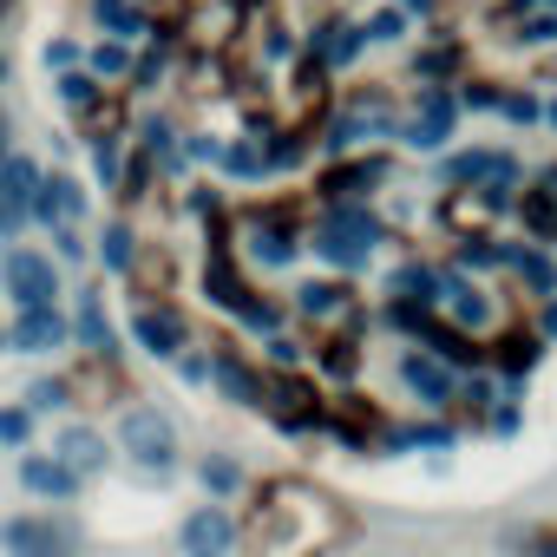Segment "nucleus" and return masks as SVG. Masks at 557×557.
<instances>
[{"label":"nucleus","instance_id":"39448f33","mask_svg":"<svg viewBox=\"0 0 557 557\" xmlns=\"http://www.w3.org/2000/svg\"><path fill=\"white\" fill-rule=\"evenodd\" d=\"M433 315H446L453 329L492 342L498 329L518 322V296H498V283H485V275H466L440 256V296H433Z\"/></svg>","mask_w":557,"mask_h":557},{"label":"nucleus","instance_id":"a211bd4d","mask_svg":"<svg viewBox=\"0 0 557 557\" xmlns=\"http://www.w3.org/2000/svg\"><path fill=\"white\" fill-rule=\"evenodd\" d=\"M8 355H27V361H60V355H73V315H66V302L14 309V315H8Z\"/></svg>","mask_w":557,"mask_h":557},{"label":"nucleus","instance_id":"7c9ffc66","mask_svg":"<svg viewBox=\"0 0 557 557\" xmlns=\"http://www.w3.org/2000/svg\"><path fill=\"white\" fill-rule=\"evenodd\" d=\"M138 249H145V236H138V223H132V210H112L99 230H92V262L112 275V283H125L132 275V262H138Z\"/></svg>","mask_w":557,"mask_h":557},{"label":"nucleus","instance_id":"393cba45","mask_svg":"<svg viewBox=\"0 0 557 557\" xmlns=\"http://www.w3.org/2000/svg\"><path fill=\"white\" fill-rule=\"evenodd\" d=\"M440 296V256H420L413 243L394 249V262L381 269V302H413V309H433Z\"/></svg>","mask_w":557,"mask_h":557},{"label":"nucleus","instance_id":"5fc2aeb1","mask_svg":"<svg viewBox=\"0 0 557 557\" xmlns=\"http://www.w3.org/2000/svg\"><path fill=\"white\" fill-rule=\"evenodd\" d=\"M479 433H485V440H518V433H524V400H498Z\"/></svg>","mask_w":557,"mask_h":557},{"label":"nucleus","instance_id":"8fccbe9b","mask_svg":"<svg viewBox=\"0 0 557 557\" xmlns=\"http://www.w3.org/2000/svg\"><path fill=\"white\" fill-rule=\"evenodd\" d=\"M47 243H53V262H60V269H86V262H92L86 223H60V230H47Z\"/></svg>","mask_w":557,"mask_h":557},{"label":"nucleus","instance_id":"bf43d9fd","mask_svg":"<svg viewBox=\"0 0 557 557\" xmlns=\"http://www.w3.org/2000/svg\"><path fill=\"white\" fill-rule=\"evenodd\" d=\"M400 14H413V27H440L446 21V0H394Z\"/></svg>","mask_w":557,"mask_h":557},{"label":"nucleus","instance_id":"a19ab883","mask_svg":"<svg viewBox=\"0 0 557 557\" xmlns=\"http://www.w3.org/2000/svg\"><path fill=\"white\" fill-rule=\"evenodd\" d=\"M256 27V53L269 60V66H296L302 60V27H289L283 14H262V21H249Z\"/></svg>","mask_w":557,"mask_h":557},{"label":"nucleus","instance_id":"f257e3e1","mask_svg":"<svg viewBox=\"0 0 557 557\" xmlns=\"http://www.w3.org/2000/svg\"><path fill=\"white\" fill-rule=\"evenodd\" d=\"M243 498L249 505L236 511V557H335L355 537V511L302 472L256 479Z\"/></svg>","mask_w":557,"mask_h":557},{"label":"nucleus","instance_id":"72a5a7b5","mask_svg":"<svg viewBox=\"0 0 557 557\" xmlns=\"http://www.w3.org/2000/svg\"><path fill=\"white\" fill-rule=\"evenodd\" d=\"M511 223H518L524 243H557V197H550V184H544L537 171L524 177V190H518V203H511Z\"/></svg>","mask_w":557,"mask_h":557},{"label":"nucleus","instance_id":"0e129e2a","mask_svg":"<svg viewBox=\"0 0 557 557\" xmlns=\"http://www.w3.org/2000/svg\"><path fill=\"white\" fill-rule=\"evenodd\" d=\"M0 355H8V322H0Z\"/></svg>","mask_w":557,"mask_h":557},{"label":"nucleus","instance_id":"5701e85b","mask_svg":"<svg viewBox=\"0 0 557 557\" xmlns=\"http://www.w3.org/2000/svg\"><path fill=\"white\" fill-rule=\"evenodd\" d=\"M27 216H34L40 236L60 230V223H86V216H92V177H79V171H47L40 190H34V203H27Z\"/></svg>","mask_w":557,"mask_h":557},{"label":"nucleus","instance_id":"603ef678","mask_svg":"<svg viewBox=\"0 0 557 557\" xmlns=\"http://www.w3.org/2000/svg\"><path fill=\"white\" fill-rule=\"evenodd\" d=\"M171 374H177V387L210 394V348H203V342H197V348H184V355L171 361Z\"/></svg>","mask_w":557,"mask_h":557},{"label":"nucleus","instance_id":"ea45409f","mask_svg":"<svg viewBox=\"0 0 557 557\" xmlns=\"http://www.w3.org/2000/svg\"><path fill=\"white\" fill-rule=\"evenodd\" d=\"M256 361H262L269 374H302V368L315 361V335H302V329L289 322L283 335H269V342H256Z\"/></svg>","mask_w":557,"mask_h":557},{"label":"nucleus","instance_id":"79ce46f5","mask_svg":"<svg viewBox=\"0 0 557 557\" xmlns=\"http://www.w3.org/2000/svg\"><path fill=\"white\" fill-rule=\"evenodd\" d=\"M132 60H138V47H132V40H92V47H86V73H92L99 86H112V92H125Z\"/></svg>","mask_w":557,"mask_h":557},{"label":"nucleus","instance_id":"052dcab7","mask_svg":"<svg viewBox=\"0 0 557 557\" xmlns=\"http://www.w3.org/2000/svg\"><path fill=\"white\" fill-rule=\"evenodd\" d=\"M230 8H236L243 21H262V14H275V0H230Z\"/></svg>","mask_w":557,"mask_h":557},{"label":"nucleus","instance_id":"9d476101","mask_svg":"<svg viewBox=\"0 0 557 557\" xmlns=\"http://www.w3.org/2000/svg\"><path fill=\"white\" fill-rule=\"evenodd\" d=\"M125 342H132L145 361L171 368L184 348H197V329H190V309H184L177 296H132V315H125Z\"/></svg>","mask_w":557,"mask_h":557},{"label":"nucleus","instance_id":"412c9836","mask_svg":"<svg viewBox=\"0 0 557 557\" xmlns=\"http://www.w3.org/2000/svg\"><path fill=\"white\" fill-rule=\"evenodd\" d=\"M236 537H243L236 505L203 498V505H190L177 518V557H236Z\"/></svg>","mask_w":557,"mask_h":557},{"label":"nucleus","instance_id":"aec40b11","mask_svg":"<svg viewBox=\"0 0 557 557\" xmlns=\"http://www.w3.org/2000/svg\"><path fill=\"white\" fill-rule=\"evenodd\" d=\"M14 479H21V492H27L34 505H79L86 485H92V479H79L53 446H27V453L14 459Z\"/></svg>","mask_w":557,"mask_h":557},{"label":"nucleus","instance_id":"3c124183","mask_svg":"<svg viewBox=\"0 0 557 557\" xmlns=\"http://www.w3.org/2000/svg\"><path fill=\"white\" fill-rule=\"evenodd\" d=\"M223 138H230V132H203V125H190V132H184V164H190V171H210V177H216Z\"/></svg>","mask_w":557,"mask_h":557},{"label":"nucleus","instance_id":"13d9d810","mask_svg":"<svg viewBox=\"0 0 557 557\" xmlns=\"http://www.w3.org/2000/svg\"><path fill=\"white\" fill-rule=\"evenodd\" d=\"M531 329H537V342H550L557 348V296H544V302H531V315H524Z\"/></svg>","mask_w":557,"mask_h":557},{"label":"nucleus","instance_id":"473e14b6","mask_svg":"<svg viewBox=\"0 0 557 557\" xmlns=\"http://www.w3.org/2000/svg\"><path fill=\"white\" fill-rule=\"evenodd\" d=\"M0 550L8 557H60V537H53V511H8L0 518Z\"/></svg>","mask_w":557,"mask_h":557},{"label":"nucleus","instance_id":"e2e57ef3","mask_svg":"<svg viewBox=\"0 0 557 557\" xmlns=\"http://www.w3.org/2000/svg\"><path fill=\"white\" fill-rule=\"evenodd\" d=\"M0 86H14V60H8V47H0Z\"/></svg>","mask_w":557,"mask_h":557},{"label":"nucleus","instance_id":"b1692460","mask_svg":"<svg viewBox=\"0 0 557 557\" xmlns=\"http://www.w3.org/2000/svg\"><path fill=\"white\" fill-rule=\"evenodd\" d=\"M47 446H53L79 479H106V472L119 466V446H112V433H106L99 420H73V413H66V420L53 426V440H47Z\"/></svg>","mask_w":557,"mask_h":557},{"label":"nucleus","instance_id":"c85d7f7f","mask_svg":"<svg viewBox=\"0 0 557 557\" xmlns=\"http://www.w3.org/2000/svg\"><path fill=\"white\" fill-rule=\"evenodd\" d=\"M190 479H197V492L216 498V505H236V498L256 485L249 466H243V453H230V446H203V453L190 459Z\"/></svg>","mask_w":557,"mask_h":557},{"label":"nucleus","instance_id":"a18cd8bd","mask_svg":"<svg viewBox=\"0 0 557 557\" xmlns=\"http://www.w3.org/2000/svg\"><path fill=\"white\" fill-rule=\"evenodd\" d=\"M453 92H459V112H466V119H498L505 79H492V73H466V79H453Z\"/></svg>","mask_w":557,"mask_h":557},{"label":"nucleus","instance_id":"680f3d73","mask_svg":"<svg viewBox=\"0 0 557 557\" xmlns=\"http://www.w3.org/2000/svg\"><path fill=\"white\" fill-rule=\"evenodd\" d=\"M544 132L557 138V92H544Z\"/></svg>","mask_w":557,"mask_h":557},{"label":"nucleus","instance_id":"4c0bfd02","mask_svg":"<svg viewBox=\"0 0 557 557\" xmlns=\"http://www.w3.org/2000/svg\"><path fill=\"white\" fill-rule=\"evenodd\" d=\"M40 420H66V413H79V394H73V368H40L34 381H27V394H21Z\"/></svg>","mask_w":557,"mask_h":557},{"label":"nucleus","instance_id":"a878e982","mask_svg":"<svg viewBox=\"0 0 557 557\" xmlns=\"http://www.w3.org/2000/svg\"><path fill=\"white\" fill-rule=\"evenodd\" d=\"M184 132H190V125L158 106V112H145V119L132 125V151H145V158L158 164V177L184 184V171H190V164H184Z\"/></svg>","mask_w":557,"mask_h":557},{"label":"nucleus","instance_id":"bb28decb","mask_svg":"<svg viewBox=\"0 0 557 557\" xmlns=\"http://www.w3.org/2000/svg\"><path fill=\"white\" fill-rule=\"evenodd\" d=\"M315 381L322 387H361V374H368V329H329V335H315Z\"/></svg>","mask_w":557,"mask_h":557},{"label":"nucleus","instance_id":"58836bf2","mask_svg":"<svg viewBox=\"0 0 557 557\" xmlns=\"http://www.w3.org/2000/svg\"><path fill=\"white\" fill-rule=\"evenodd\" d=\"M505 400V387H498V374L492 368H472V374H459V400H453V420L466 426V433H479L485 426V413Z\"/></svg>","mask_w":557,"mask_h":557},{"label":"nucleus","instance_id":"ddd939ff","mask_svg":"<svg viewBox=\"0 0 557 557\" xmlns=\"http://www.w3.org/2000/svg\"><path fill=\"white\" fill-rule=\"evenodd\" d=\"M249 289H256V275H249V262L230 243V216L223 223H203V262H197V296H203V309L236 315V302Z\"/></svg>","mask_w":557,"mask_h":557},{"label":"nucleus","instance_id":"7ed1b4c3","mask_svg":"<svg viewBox=\"0 0 557 557\" xmlns=\"http://www.w3.org/2000/svg\"><path fill=\"white\" fill-rule=\"evenodd\" d=\"M309 190L289 197H262V203H236L230 210V243L249 262V275H283L309 256Z\"/></svg>","mask_w":557,"mask_h":557},{"label":"nucleus","instance_id":"e433bc0d","mask_svg":"<svg viewBox=\"0 0 557 557\" xmlns=\"http://www.w3.org/2000/svg\"><path fill=\"white\" fill-rule=\"evenodd\" d=\"M216 177L223 184H269V158H262V138L243 125L223 138V158H216Z\"/></svg>","mask_w":557,"mask_h":557},{"label":"nucleus","instance_id":"de8ad7c7","mask_svg":"<svg viewBox=\"0 0 557 557\" xmlns=\"http://www.w3.org/2000/svg\"><path fill=\"white\" fill-rule=\"evenodd\" d=\"M0 446H8V453L40 446V413L27 400H0Z\"/></svg>","mask_w":557,"mask_h":557},{"label":"nucleus","instance_id":"1a4fd4ad","mask_svg":"<svg viewBox=\"0 0 557 557\" xmlns=\"http://www.w3.org/2000/svg\"><path fill=\"white\" fill-rule=\"evenodd\" d=\"M387 184H394V145H374V151H355V158H329V164H315L309 203H381Z\"/></svg>","mask_w":557,"mask_h":557},{"label":"nucleus","instance_id":"0eeeda50","mask_svg":"<svg viewBox=\"0 0 557 557\" xmlns=\"http://www.w3.org/2000/svg\"><path fill=\"white\" fill-rule=\"evenodd\" d=\"M262 420L283 433V440H322L329 433V387L315 381V368H302V374H269L262 381Z\"/></svg>","mask_w":557,"mask_h":557},{"label":"nucleus","instance_id":"9b49d317","mask_svg":"<svg viewBox=\"0 0 557 557\" xmlns=\"http://www.w3.org/2000/svg\"><path fill=\"white\" fill-rule=\"evenodd\" d=\"M0 296H8V309L66 302V269L40 243H0Z\"/></svg>","mask_w":557,"mask_h":557},{"label":"nucleus","instance_id":"cd10ccee","mask_svg":"<svg viewBox=\"0 0 557 557\" xmlns=\"http://www.w3.org/2000/svg\"><path fill=\"white\" fill-rule=\"evenodd\" d=\"M505 283L518 289V302L531 309V302H544V296H557V249L550 243H511V262H505Z\"/></svg>","mask_w":557,"mask_h":557},{"label":"nucleus","instance_id":"09e8293b","mask_svg":"<svg viewBox=\"0 0 557 557\" xmlns=\"http://www.w3.org/2000/svg\"><path fill=\"white\" fill-rule=\"evenodd\" d=\"M184 216H197V223H223L230 216V197H223V177H197V184H184Z\"/></svg>","mask_w":557,"mask_h":557},{"label":"nucleus","instance_id":"49530a36","mask_svg":"<svg viewBox=\"0 0 557 557\" xmlns=\"http://www.w3.org/2000/svg\"><path fill=\"white\" fill-rule=\"evenodd\" d=\"M498 119H505L511 132H537V125H544V92H537V86H518V79H505Z\"/></svg>","mask_w":557,"mask_h":557},{"label":"nucleus","instance_id":"37998d69","mask_svg":"<svg viewBox=\"0 0 557 557\" xmlns=\"http://www.w3.org/2000/svg\"><path fill=\"white\" fill-rule=\"evenodd\" d=\"M361 34H368V53H374V47H407L420 27H413V14H400V8H394V0H381V8H368V14H361Z\"/></svg>","mask_w":557,"mask_h":557},{"label":"nucleus","instance_id":"338daca9","mask_svg":"<svg viewBox=\"0 0 557 557\" xmlns=\"http://www.w3.org/2000/svg\"><path fill=\"white\" fill-rule=\"evenodd\" d=\"M0 21H8V14H0Z\"/></svg>","mask_w":557,"mask_h":557},{"label":"nucleus","instance_id":"6ab92c4d","mask_svg":"<svg viewBox=\"0 0 557 557\" xmlns=\"http://www.w3.org/2000/svg\"><path fill=\"white\" fill-rule=\"evenodd\" d=\"M302 53H315L335 79L342 73H355L361 60H368V34H361V14H342V8H329V14H315L309 27H302Z\"/></svg>","mask_w":557,"mask_h":557},{"label":"nucleus","instance_id":"69168bd1","mask_svg":"<svg viewBox=\"0 0 557 557\" xmlns=\"http://www.w3.org/2000/svg\"><path fill=\"white\" fill-rule=\"evenodd\" d=\"M0 132H14V125H8V106H0Z\"/></svg>","mask_w":557,"mask_h":557},{"label":"nucleus","instance_id":"20e7f679","mask_svg":"<svg viewBox=\"0 0 557 557\" xmlns=\"http://www.w3.org/2000/svg\"><path fill=\"white\" fill-rule=\"evenodd\" d=\"M112 446H119V459H125L145 485H171V479L184 472V426H177V413L158 407V400H138V394H132V400L119 407Z\"/></svg>","mask_w":557,"mask_h":557},{"label":"nucleus","instance_id":"6e6d98bb","mask_svg":"<svg viewBox=\"0 0 557 557\" xmlns=\"http://www.w3.org/2000/svg\"><path fill=\"white\" fill-rule=\"evenodd\" d=\"M511 544H518V557H557V524H524Z\"/></svg>","mask_w":557,"mask_h":557},{"label":"nucleus","instance_id":"c756f323","mask_svg":"<svg viewBox=\"0 0 557 557\" xmlns=\"http://www.w3.org/2000/svg\"><path fill=\"white\" fill-rule=\"evenodd\" d=\"M86 27H92V40H132V47H145L158 34V14L138 8V0H86Z\"/></svg>","mask_w":557,"mask_h":557},{"label":"nucleus","instance_id":"4be33fe9","mask_svg":"<svg viewBox=\"0 0 557 557\" xmlns=\"http://www.w3.org/2000/svg\"><path fill=\"white\" fill-rule=\"evenodd\" d=\"M472 73V47L440 21V27H426L420 34V47L407 53V79L413 86H453V79H466Z\"/></svg>","mask_w":557,"mask_h":557},{"label":"nucleus","instance_id":"864d4df0","mask_svg":"<svg viewBox=\"0 0 557 557\" xmlns=\"http://www.w3.org/2000/svg\"><path fill=\"white\" fill-rule=\"evenodd\" d=\"M40 66H47V73H66V66H86V40H73V34H53V40L40 47Z\"/></svg>","mask_w":557,"mask_h":557},{"label":"nucleus","instance_id":"f704fd0d","mask_svg":"<svg viewBox=\"0 0 557 557\" xmlns=\"http://www.w3.org/2000/svg\"><path fill=\"white\" fill-rule=\"evenodd\" d=\"M511 243L518 236H498V230H485V236H453V249H446V262L453 269H466V275H505V262H511Z\"/></svg>","mask_w":557,"mask_h":557},{"label":"nucleus","instance_id":"c03bdc74","mask_svg":"<svg viewBox=\"0 0 557 557\" xmlns=\"http://www.w3.org/2000/svg\"><path fill=\"white\" fill-rule=\"evenodd\" d=\"M40 177H47V164H40V158L8 151V158H0V203H34Z\"/></svg>","mask_w":557,"mask_h":557},{"label":"nucleus","instance_id":"2f4dec72","mask_svg":"<svg viewBox=\"0 0 557 557\" xmlns=\"http://www.w3.org/2000/svg\"><path fill=\"white\" fill-rule=\"evenodd\" d=\"M296 315H289V296H275V289H249L243 302H236V315H230V329L243 335V342H269V335H283Z\"/></svg>","mask_w":557,"mask_h":557},{"label":"nucleus","instance_id":"f3484780","mask_svg":"<svg viewBox=\"0 0 557 557\" xmlns=\"http://www.w3.org/2000/svg\"><path fill=\"white\" fill-rule=\"evenodd\" d=\"M387 433V407H374V394H361V387H329V433L322 440H335L342 453H355V459H374V440Z\"/></svg>","mask_w":557,"mask_h":557},{"label":"nucleus","instance_id":"c9c22d12","mask_svg":"<svg viewBox=\"0 0 557 557\" xmlns=\"http://www.w3.org/2000/svg\"><path fill=\"white\" fill-rule=\"evenodd\" d=\"M106 99H112V86H99L86 66H66V73H53V106H60L73 125H86V119H92Z\"/></svg>","mask_w":557,"mask_h":557},{"label":"nucleus","instance_id":"774afa93","mask_svg":"<svg viewBox=\"0 0 557 557\" xmlns=\"http://www.w3.org/2000/svg\"><path fill=\"white\" fill-rule=\"evenodd\" d=\"M550 249H557V243H550Z\"/></svg>","mask_w":557,"mask_h":557},{"label":"nucleus","instance_id":"f03ea898","mask_svg":"<svg viewBox=\"0 0 557 557\" xmlns=\"http://www.w3.org/2000/svg\"><path fill=\"white\" fill-rule=\"evenodd\" d=\"M309 256L322 262V269H335V275H361L394 249V243H407L374 203H309Z\"/></svg>","mask_w":557,"mask_h":557},{"label":"nucleus","instance_id":"4468645a","mask_svg":"<svg viewBox=\"0 0 557 557\" xmlns=\"http://www.w3.org/2000/svg\"><path fill=\"white\" fill-rule=\"evenodd\" d=\"M210 348V394L223 400V407H236V413H262V361H256V348L230 329V335H210L203 342Z\"/></svg>","mask_w":557,"mask_h":557},{"label":"nucleus","instance_id":"dca6fc26","mask_svg":"<svg viewBox=\"0 0 557 557\" xmlns=\"http://www.w3.org/2000/svg\"><path fill=\"white\" fill-rule=\"evenodd\" d=\"M66 315H73V355H92V361H119L125 368L132 348H125V329L106 309V283H79L66 296Z\"/></svg>","mask_w":557,"mask_h":557},{"label":"nucleus","instance_id":"f8f14e48","mask_svg":"<svg viewBox=\"0 0 557 557\" xmlns=\"http://www.w3.org/2000/svg\"><path fill=\"white\" fill-rule=\"evenodd\" d=\"M524 158L511 145H453L433 158V190H466V184H498V190H524Z\"/></svg>","mask_w":557,"mask_h":557},{"label":"nucleus","instance_id":"6e6552de","mask_svg":"<svg viewBox=\"0 0 557 557\" xmlns=\"http://www.w3.org/2000/svg\"><path fill=\"white\" fill-rule=\"evenodd\" d=\"M459 92L453 86H413V99L400 106V132H394V151H413V158H440L453 151L459 138Z\"/></svg>","mask_w":557,"mask_h":557},{"label":"nucleus","instance_id":"4d7b16f0","mask_svg":"<svg viewBox=\"0 0 557 557\" xmlns=\"http://www.w3.org/2000/svg\"><path fill=\"white\" fill-rule=\"evenodd\" d=\"M34 230V216H27V203H0V243H21Z\"/></svg>","mask_w":557,"mask_h":557},{"label":"nucleus","instance_id":"2eb2a0df","mask_svg":"<svg viewBox=\"0 0 557 557\" xmlns=\"http://www.w3.org/2000/svg\"><path fill=\"white\" fill-rule=\"evenodd\" d=\"M394 381H400V400H407L413 413H453V400H459V368H446V361H440L433 348H420V342H400Z\"/></svg>","mask_w":557,"mask_h":557},{"label":"nucleus","instance_id":"423d86ee","mask_svg":"<svg viewBox=\"0 0 557 557\" xmlns=\"http://www.w3.org/2000/svg\"><path fill=\"white\" fill-rule=\"evenodd\" d=\"M289 315L309 335H329V329H368L374 335V309H368L361 283H355V275H335V269L302 275V283L289 289Z\"/></svg>","mask_w":557,"mask_h":557}]
</instances>
